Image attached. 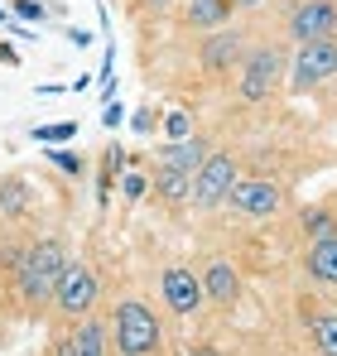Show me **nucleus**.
Segmentation results:
<instances>
[{
  "instance_id": "5",
  "label": "nucleus",
  "mask_w": 337,
  "mask_h": 356,
  "mask_svg": "<svg viewBox=\"0 0 337 356\" xmlns=\"http://www.w3.org/2000/svg\"><path fill=\"white\" fill-rule=\"evenodd\" d=\"M280 49H260V54H251L246 67H241V82H236V92H241V102H265L270 92H275V82H280Z\"/></svg>"
},
{
  "instance_id": "4",
  "label": "nucleus",
  "mask_w": 337,
  "mask_h": 356,
  "mask_svg": "<svg viewBox=\"0 0 337 356\" xmlns=\"http://www.w3.org/2000/svg\"><path fill=\"white\" fill-rule=\"evenodd\" d=\"M231 188H236V164H231V154H207V164L193 174V197L188 202H198V207H217L231 197Z\"/></svg>"
},
{
  "instance_id": "21",
  "label": "nucleus",
  "mask_w": 337,
  "mask_h": 356,
  "mask_svg": "<svg viewBox=\"0 0 337 356\" xmlns=\"http://www.w3.org/2000/svg\"><path fill=\"white\" fill-rule=\"evenodd\" d=\"M49 159H54L58 169H68V174H82V159H77V154H72V149H54V154H49Z\"/></svg>"
},
{
  "instance_id": "11",
  "label": "nucleus",
  "mask_w": 337,
  "mask_h": 356,
  "mask_svg": "<svg viewBox=\"0 0 337 356\" xmlns=\"http://www.w3.org/2000/svg\"><path fill=\"white\" fill-rule=\"evenodd\" d=\"M246 34L241 29H217L212 39H203V67L207 72H236V63L246 58Z\"/></svg>"
},
{
  "instance_id": "13",
  "label": "nucleus",
  "mask_w": 337,
  "mask_h": 356,
  "mask_svg": "<svg viewBox=\"0 0 337 356\" xmlns=\"http://www.w3.org/2000/svg\"><path fill=\"white\" fill-rule=\"evenodd\" d=\"M207 154H212V149L188 135V140H168L164 149H159V164H164V169H188V174H198V169L207 164Z\"/></svg>"
},
{
  "instance_id": "27",
  "label": "nucleus",
  "mask_w": 337,
  "mask_h": 356,
  "mask_svg": "<svg viewBox=\"0 0 337 356\" xmlns=\"http://www.w3.org/2000/svg\"><path fill=\"white\" fill-rule=\"evenodd\" d=\"M120 116H125L120 106H107V116H102V120H107V125H111V130H116V125H120Z\"/></svg>"
},
{
  "instance_id": "22",
  "label": "nucleus",
  "mask_w": 337,
  "mask_h": 356,
  "mask_svg": "<svg viewBox=\"0 0 337 356\" xmlns=\"http://www.w3.org/2000/svg\"><path fill=\"white\" fill-rule=\"evenodd\" d=\"M72 130H77V125H39L34 135H39V140H72Z\"/></svg>"
},
{
  "instance_id": "9",
  "label": "nucleus",
  "mask_w": 337,
  "mask_h": 356,
  "mask_svg": "<svg viewBox=\"0 0 337 356\" xmlns=\"http://www.w3.org/2000/svg\"><path fill=\"white\" fill-rule=\"evenodd\" d=\"M337 72V44L333 39H318V44H304L299 58H294V87H313L323 77Z\"/></svg>"
},
{
  "instance_id": "17",
  "label": "nucleus",
  "mask_w": 337,
  "mask_h": 356,
  "mask_svg": "<svg viewBox=\"0 0 337 356\" xmlns=\"http://www.w3.org/2000/svg\"><path fill=\"white\" fill-rule=\"evenodd\" d=\"M304 232H308V241H328V236H337V222L323 207H308L304 212Z\"/></svg>"
},
{
  "instance_id": "6",
  "label": "nucleus",
  "mask_w": 337,
  "mask_h": 356,
  "mask_svg": "<svg viewBox=\"0 0 337 356\" xmlns=\"http://www.w3.org/2000/svg\"><path fill=\"white\" fill-rule=\"evenodd\" d=\"M236 212H251V217H270L284 207V188L270 183V178H236L231 197H226Z\"/></svg>"
},
{
  "instance_id": "12",
  "label": "nucleus",
  "mask_w": 337,
  "mask_h": 356,
  "mask_svg": "<svg viewBox=\"0 0 337 356\" xmlns=\"http://www.w3.org/2000/svg\"><path fill=\"white\" fill-rule=\"evenodd\" d=\"M203 289H207L212 303L231 308V303L241 298V275H236V265H231V260H212V265H207V275H203Z\"/></svg>"
},
{
  "instance_id": "26",
  "label": "nucleus",
  "mask_w": 337,
  "mask_h": 356,
  "mask_svg": "<svg viewBox=\"0 0 337 356\" xmlns=\"http://www.w3.org/2000/svg\"><path fill=\"white\" fill-rule=\"evenodd\" d=\"M68 44H72V49H87L92 34H87V29H68Z\"/></svg>"
},
{
  "instance_id": "30",
  "label": "nucleus",
  "mask_w": 337,
  "mask_h": 356,
  "mask_svg": "<svg viewBox=\"0 0 337 356\" xmlns=\"http://www.w3.org/2000/svg\"><path fill=\"white\" fill-rule=\"evenodd\" d=\"M231 5H236V10H251V5H260V0H231Z\"/></svg>"
},
{
  "instance_id": "7",
  "label": "nucleus",
  "mask_w": 337,
  "mask_h": 356,
  "mask_svg": "<svg viewBox=\"0 0 337 356\" xmlns=\"http://www.w3.org/2000/svg\"><path fill=\"white\" fill-rule=\"evenodd\" d=\"M337 29V5L333 0H304L294 15H289V34L299 44H318V39H333Z\"/></svg>"
},
{
  "instance_id": "15",
  "label": "nucleus",
  "mask_w": 337,
  "mask_h": 356,
  "mask_svg": "<svg viewBox=\"0 0 337 356\" xmlns=\"http://www.w3.org/2000/svg\"><path fill=\"white\" fill-rule=\"evenodd\" d=\"M155 193H159L164 202H188V197H193V174H188V169H164V164H159Z\"/></svg>"
},
{
  "instance_id": "28",
  "label": "nucleus",
  "mask_w": 337,
  "mask_h": 356,
  "mask_svg": "<svg viewBox=\"0 0 337 356\" xmlns=\"http://www.w3.org/2000/svg\"><path fill=\"white\" fill-rule=\"evenodd\" d=\"M140 5H145L150 15H159V10H168V5H173V0H140Z\"/></svg>"
},
{
  "instance_id": "2",
  "label": "nucleus",
  "mask_w": 337,
  "mask_h": 356,
  "mask_svg": "<svg viewBox=\"0 0 337 356\" xmlns=\"http://www.w3.org/2000/svg\"><path fill=\"white\" fill-rule=\"evenodd\" d=\"M63 270H68L63 241H34L24 250V260H19V289H24V298L29 303H49L58 280H63Z\"/></svg>"
},
{
  "instance_id": "31",
  "label": "nucleus",
  "mask_w": 337,
  "mask_h": 356,
  "mask_svg": "<svg viewBox=\"0 0 337 356\" xmlns=\"http://www.w3.org/2000/svg\"><path fill=\"white\" fill-rule=\"evenodd\" d=\"M0 24H5V10H0Z\"/></svg>"
},
{
  "instance_id": "10",
  "label": "nucleus",
  "mask_w": 337,
  "mask_h": 356,
  "mask_svg": "<svg viewBox=\"0 0 337 356\" xmlns=\"http://www.w3.org/2000/svg\"><path fill=\"white\" fill-rule=\"evenodd\" d=\"M111 352V327L102 323V318H77V327L68 332V342H63V356H107Z\"/></svg>"
},
{
  "instance_id": "14",
  "label": "nucleus",
  "mask_w": 337,
  "mask_h": 356,
  "mask_svg": "<svg viewBox=\"0 0 337 356\" xmlns=\"http://www.w3.org/2000/svg\"><path fill=\"white\" fill-rule=\"evenodd\" d=\"M231 10H236L231 0H183V24L188 29H222Z\"/></svg>"
},
{
  "instance_id": "18",
  "label": "nucleus",
  "mask_w": 337,
  "mask_h": 356,
  "mask_svg": "<svg viewBox=\"0 0 337 356\" xmlns=\"http://www.w3.org/2000/svg\"><path fill=\"white\" fill-rule=\"evenodd\" d=\"M313 347L323 356H337V318H318L313 323Z\"/></svg>"
},
{
  "instance_id": "24",
  "label": "nucleus",
  "mask_w": 337,
  "mask_h": 356,
  "mask_svg": "<svg viewBox=\"0 0 337 356\" xmlns=\"http://www.w3.org/2000/svg\"><path fill=\"white\" fill-rule=\"evenodd\" d=\"M0 207H10V212L19 207V183H10V188H0Z\"/></svg>"
},
{
  "instance_id": "20",
  "label": "nucleus",
  "mask_w": 337,
  "mask_h": 356,
  "mask_svg": "<svg viewBox=\"0 0 337 356\" xmlns=\"http://www.w3.org/2000/svg\"><path fill=\"white\" fill-rule=\"evenodd\" d=\"M120 193H125L130 202H135V197H145V178L135 174V169H125V174H120Z\"/></svg>"
},
{
  "instance_id": "16",
  "label": "nucleus",
  "mask_w": 337,
  "mask_h": 356,
  "mask_svg": "<svg viewBox=\"0 0 337 356\" xmlns=\"http://www.w3.org/2000/svg\"><path fill=\"white\" fill-rule=\"evenodd\" d=\"M308 275L323 280V284H337V236L313 241V250H308Z\"/></svg>"
},
{
  "instance_id": "25",
  "label": "nucleus",
  "mask_w": 337,
  "mask_h": 356,
  "mask_svg": "<svg viewBox=\"0 0 337 356\" xmlns=\"http://www.w3.org/2000/svg\"><path fill=\"white\" fill-rule=\"evenodd\" d=\"M130 125H135L140 135H150V130H155V111H135V120H130Z\"/></svg>"
},
{
  "instance_id": "19",
  "label": "nucleus",
  "mask_w": 337,
  "mask_h": 356,
  "mask_svg": "<svg viewBox=\"0 0 337 356\" xmlns=\"http://www.w3.org/2000/svg\"><path fill=\"white\" fill-rule=\"evenodd\" d=\"M168 135H173V140H188V135H193V120H188V111H168Z\"/></svg>"
},
{
  "instance_id": "3",
  "label": "nucleus",
  "mask_w": 337,
  "mask_h": 356,
  "mask_svg": "<svg viewBox=\"0 0 337 356\" xmlns=\"http://www.w3.org/2000/svg\"><path fill=\"white\" fill-rule=\"evenodd\" d=\"M97 298H102V275L87 260H68V270H63V280H58V289H54L58 313H68L77 323V318H87L97 308Z\"/></svg>"
},
{
  "instance_id": "1",
  "label": "nucleus",
  "mask_w": 337,
  "mask_h": 356,
  "mask_svg": "<svg viewBox=\"0 0 337 356\" xmlns=\"http://www.w3.org/2000/svg\"><path fill=\"white\" fill-rule=\"evenodd\" d=\"M111 347L120 356H159L164 327H159V313L145 298H120L111 308Z\"/></svg>"
},
{
  "instance_id": "23",
  "label": "nucleus",
  "mask_w": 337,
  "mask_h": 356,
  "mask_svg": "<svg viewBox=\"0 0 337 356\" xmlns=\"http://www.w3.org/2000/svg\"><path fill=\"white\" fill-rule=\"evenodd\" d=\"M15 10H19V15H24V19H49V15H44V5H39V0H15Z\"/></svg>"
},
{
  "instance_id": "8",
  "label": "nucleus",
  "mask_w": 337,
  "mask_h": 356,
  "mask_svg": "<svg viewBox=\"0 0 337 356\" xmlns=\"http://www.w3.org/2000/svg\"><path fill=\"white\" fill-rule=\"evenodd\" d=\"M159 294H164V303L178 313V318H188V313H198V303H203V284H198V275L193 270H183V265H173V270H164V280H159Z\"/></svg>"
},
{
  "instance_id": "29",
  "label": "nucleus",
  "mask_w": 337,
  "mask_h": 356,
  "mask_svg": "<svg viewBox=\"0 0 337 356\" xmlns=\"http://www.w3.org/2000/svg\"><path fill=\"white\" fill-rule=\"evenodd\" d=\"M188 356H222V352H217V347H207V342H198V347H193Z\"/></svg>"
}]
</instances>
